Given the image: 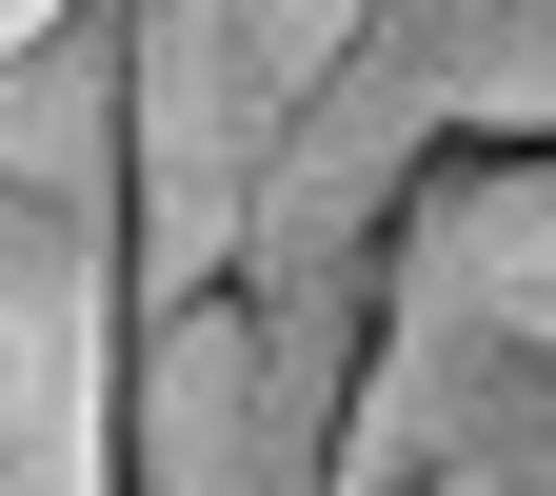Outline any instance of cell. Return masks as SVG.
I'll return each instance as SVG.
<instances>
[{"mask_svg":"<svg viewBox=\"0 0 556 496\" xmlns=\"http://www.w3.org/2000/svg\"><path fill=\"white\" fill-rule=\"evenodd\" d=\"M60 21H80V0H0V60H21V40H60Z\"/></svg>","mask_w":556,"mask_h":496,"instance_id":"cell-5","label":"cell"},{"mask_svg":"<svg viewBox=\"0 0 556 496\" xmlns=\"http://www.w3.org/2000/svg\"><path fill=\"white\" fill-rule=\"evenodd\" d=\"M457 139H438V100L397 80V60L358 40L338 80L278 119V160H258V219H239V278H378V239H397V199L438 179Z\"/></svg>","mask_w":556,"mask_h":496,"instance_id":"cell-1","label":"cell"},{"mask_svg":"<svg viewBox=\"0 0 556 496\" xmlns=\"http://www.w3.org/2000/svg\"><path fill=\"white\" fill-rule=\"evenodd\" d=\"M358 21H378V0H258V100L299 119V100L338 80V60H358Z\"/></svg>","mask_w":556,"mask_h":496,"instance_id":"cell-4","label":"cell"},{"mask_svg":"<svg viewBox=\"0 0 556 496\" xmlns=\"http://www.w3.org/2000/svg\"><path fill=\"white\" fill-rule=\"evenodd\" d=\"M358 40L438 100V139H556V0H378Z\"/></svg>","mask_w":556,"mask_h":496,"instance_id":"cell-3","label":"cell"},{"mask_svg":"<svg viewBox=\"0 0 556 496\" xmlns=\"http://www.w3.org/2000/svg\"><path fill=\"white\" fill-rule=\"evenodd\" d=\"M378 298L477 318V338H536V358H556V139H457V160L397 199Z\"/></svg>","mask_w":556,"mask_h":496,"instance_id":"cell-2","label":"cell"}]
</instances>
